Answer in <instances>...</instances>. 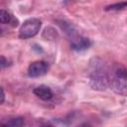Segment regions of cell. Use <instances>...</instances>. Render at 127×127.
<instances>
[{"label":"cell","mask_w":127,"mask_h":127,"mask_svg":"<svg viewBox=\"0 0 127 127\" xmlns=\"http://www.w3.org/2000/svg\"><path fill=\"white\" fill-rule=\"evenodd\" d=\"M1 127H9V126H8V125H2Z\"/></svg>","instance_id":"obj_13"},{"label":"cell","mask_w":127,"mask_h":127,"mask_svg":"<svg viewBox=\"0 0 127 127\" xmlns=\"http://www.w3.org/2000/svg\"><path fill=\"white\" fill-rule=\"evenodd\" d=\"M124 8H127V2L116 3V4H113V5L107 6L105 9L108 11V10H121V9H124Z\"/></svg>","instance_id":"obj_9"},{"label":"cell","mask_w":127,"mask_h":127,"mask_svg":"<svg viewBox=\"0 0 127 127\" xmlns=\"http://www.w3.org/2000/svg\"><path fill=\"white\" fill-rule=\"evenodd\" d=\"M90 46H91V42L89 39L78 35L70 40V47L74 51H84L87 50Z\"/></svg>","instance_id":"obj_5"},{"label":"cell","mask_w":127,"mask_h":127,"mask_svg":"<svg viewBox=\"0 0 127 127\" xmlns=\"http://www.w3.org/2000/svg\"><path fill=\"white\" fill-rule=\"evenodd\" d=\"M49 64L44 61L33 62L28 67V75L30 77H39L47 73Z\"/></svg>","instance_id":"obj_4"},{"label":"cell","mask_w":127,"mask_h":127,"mask_svg":"<svg viewBox=\"0 0 127 127\" xmlns=\"http://www.w3.org/2000/svg\"><path fill=\"white\" fill-rule=\"evenodd\" d=\"M41 25H42V22L40 19L30 18V19L26 20L20 27L19 37L21 39L26 40V39H30V38L36 36L41 29Z\"/></svg>","instance_id":"obj_3"},{"label":"cell","mask_w":127,"mask_h":127,"mask_svg":"<svg viewBox=\"0 0 127 127\" xmlns=\"http://www.w3.org/2000/svg\"><path fill=\"white\" fill-rule=\"evenodd\" d=\"M43 127H52V126H50V125H47V126H43Z\"/></svg>","instance_id":"obj_14"},{"label":"cell","mask_w":127,"mask_h":127,"mask_svg":"<svg viewBox=\"0 0 127 127\" xmlns=\"http://www.w3.org/2000/svg\"><path fill=\"white\" fill-rule=\"evenodd\" d=\"M34 94L44 101H48L53 97V91L47 85H39L34 88Z\"/></svg>","instance_id":"obj_6"},{"label":"cell","mask_w":127,"mask_h":127,"mask_svg":"<svg viewBox=\"0 0 127 127\" xmlns=\"http://www.w3.org/2000/svg\"><path fill=\"white\" fill-rule=\"evenodd\" d=\"M5 100V93H4V89L1 88V103H4Z\"/></svg>","instance_id":"obj_11"},{"label":"cell","mask_w":127,"mask_h":127,"mask_svg":"<svg viewBox=\"0 0 127 127\" xmlns=\"http://www.w3.org/2000/svg\"><path fill=\"white\" fill-rule=\"evenodd\" d=\"M24 124V119L22 117H17V118H13L8 122V126L9 127H22Z\"/></svg>","instance_id":"obj_8"},{"label":"cell","mask_w":127,"mask_h":127,"mask_svg":"<svg viewBox=\"0 0 127 127\" xmlns=\"http://www.w3.org/2000/svg\"><path fill=\"white\" fill-rule=\"evenodd\" d=\"M77 127H91L89 124H87V123H82V124H80V125H78Z\"/></svg>","instance_id":"obj_12"},{"label":"cell","mask_w":127,"mask_h":127,"mask_svg":"<svg viewBox=\"0 0 127 127\" xmlns=\"http://www.w3.org/2000/svg\"><path fill=\"white\" fill-rule=\"evenodd\" d=\"M89 85L92 89L102 91L109 85V73L100 59H93L89 64Z\"/></svg>","instance_id":"obj_1"},{"label":"cell","mask_w":127,"mask_h":127,"mask_svg":"<svg viewBox=\"0 0 127 127\" xmlns=\"http://www.w3.org/2000/svg\"><path fill=\"white\" fill-rule=\"evenodd\" d=\"M109 85L114 92L120 95H127V69L118 64L109 75Z\"/></svg>","instance_id":"obj_2"},{"label":"cell","mask_w":127,"mask_h":127,"mask_svg":"<svg viewBox=\"0 0 127 127\" xmlns=\"http://www.w3.org/2000/svg\"><path fill=\"white\" fill-rule=\"evenodd\" d=\"M0 22L2 24H12L13 27L17 26L18 23L17 19H15L11 13H9L4 9H1L0 11Z\"/></svg>","instance_id":"obj_7"},{"label":"cell","mask_w":127,"mask_h":127,"mask_svg":"<svg viewBox=\"0 0 127 127\" xmlns=\"http://www.w3.org/2000/svg\"><path fill=\"white\" fill-rule=\"evenodd\" d=\"M8 60L4 57V56H1V67L2 68H4V67H6V66H8Z\"/></svg>","instance_id":"obj_10"}]
</instances>
